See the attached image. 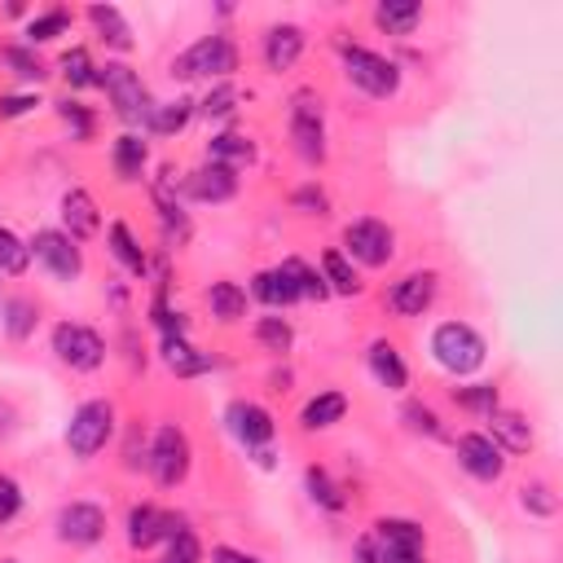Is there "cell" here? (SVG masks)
Segmentation results:
<instances>
[{"label": "cell", "instance_id": "cell-1", "mask_svg": "<svg viewBox=\"0 0 563 563\" xmlns=\"http://www.w3.org/2000/svg\"><path fill=\"white\" fill-rule=\"evenodd\" d=\"M97 88L106 92L110 114L123 123V132H136V128L145 132V119H150V110H154V97H150L141 70H132L123 57H106V62L97 66Z\"/></svg>", "mask_w": 563, "mask_h": 563}, {"label": "cell", "instance_id": "cell-2", "mask_svg": "<svg viewBox=\"0 0 563 563\" xmlns=\"http://www.w3.org/2000/svg\"><path fill=\"white\" fill-rule=\"evenodd\" d=\"M427 352H431V361H435L444 374H453V378H471V374H479L484 361H488V339H484L471 321L449 317V321H440V325L431 330Z\"/></svg>", "mask_w": 563, "mask_h": 563}, {"label": "cell", "instance_id": "cell-3", "mask_svg": "<svg viewBox=\"0 0 563 563\" xmlns=\"http://www.w3.org/2000/svg\"><path fill=\"white\" fill-rule=\"evenodd\" d=\"M334 53H339V66H343V79L356 88V92H365V97H374V101H391L396 92H400V66L387 57V53H374V48H365V44H356V40H334Z\"/></svg>", "mask_w": 563, "mask_h": 563}, {"label": "cell", "instance_id": "cell-4", "mask_svg": "<svg viewBox=\"0 0 563 563\" xmlns=\"http://www.w3.org/2000/svg\"><path fill=\"white\" fill-rule=\"evenodd\" d=\"M242 66V48L229 31H211V35H198L185 53L172 57V79H207V84H220V79H233V70Z\"/></svg>", "mask_w": 563, "mask_h": 563}, {"label": "cell", "instance_id": "cell-5", "mask_svg": "<svg viewBox=\"0 0 563 563\" xmlns=\"http://www.w3.org/2000/svg\"><path fill=\"white\" fill-rule=\"evenodd\" d=\"M119 431V409L114 400L106 396H92V400H79L66 418V431H62V444L75 462H92Z\"/></svg>", "mask_w": 563, "mask_h": 563}, {"label": "cell", "instance_id": "cell-6", "mask_svg": "<svg viewBox=\"0 0 563 563\" xmlns=\"http://www.w3.org/2000/svg\"><path fill=\"white\" fill-rule=\"evenodd\" d=\"M286 128H290V150L299 154V163L321 167L325 154H330V145H325V101H321V92L299 88V92L290 97Z\"/></svg>", "mask_w": 563, "mask_h": 563}, {"label": "cell", "instance_id": "cell-7", "mask_svg": "<svg viewBox=\"0 0 563 563\" xmlns=\"http://www.w3.org/2000/svg\"><path fill=\"white\" fill-rule=\"evenodd\" d=\"M356 268H387L396 260V229L378 216H356L343 224V246H339Z\"/></svg>", "mask_w": 563, "mask_h": 563}, {"label": "cell", "instance_id": "cell-8", "mask_svg": "<svg viewBox=\"0 0 563 563\" xmlns=\"http://www.w3.org/2000/svg\"><path fill=\"white\" fill-rule=\"evenodd\" d=\"M189 466H194V444H189L185 427H176V422L154 427L150 457H145V471L154 475V484L158 488H176V484L189 479Z\"/></svg>", "mask_w": 563, "mask_h": 563}, {"label": "cell", "instance_id": "cell-9", "mask_svg": "<svg viewBox=\"0 0 563 563\" xmlns=\"http://www.w3.org/2000/svg\"><path fill=\"white\" fill-rule=\"evenodd\" d=\"M48 347L75 374H97L106 365V339L84 321H57L48 334Z\"/></svg>", "mask_w": 563, "mask_h": 563}, {"label": "cell", "instance_id": "cell-10", "mask_svg": "<svg viewBox=\"0 0 563 563\" xmlns=\"http://www.w3.org/2000/svg\"><path fill=\"white\" fill-rule=\"evenodd\" d=\"M26 242H31V260H35L53 282H79V277H84V246H79L70 233H62L57 224L35 229Z\"/></svg>", "mask_w": 563, "mask_h": 563}, {"label": "cell", "instance_id": "cell-11", "mask_svg": "<svg viewBox=\"0 0 563 563\" xmlns=\"http://www.w3.org/2000/svg\"><path fill=\"white\" fill-rule=\"evenodd\" d=\"M53 532H57L62 545H70V550H88V545H97V541L106 537V506L84 501V497L62 501L57 515H53Z\"/></svg>", "mask_w": 563, "mask_h": 563}, {"label": "cell", "instance_id": "cell-12", "mask_svg": "<svg viewBox=\"0 0 563 563\" xmlns=\"http://www.w3.org/2000/svg\"><path fill=\"white\" fill-rule=\"evenodd\" d=\"M185 523V515L176 510H163L154 501H132L128 515H123V537H128V550L136 554H150L154 545H163L172 537V528Z\"/></svg>", "mask_w": 563, "mask_h": 563}, {"label": "cell", "instance_id": "cell-13", "mask_svg": "<svg viewBox=\"0 0 563 563\" xmlns=\"http://www.w3.org/2000/svg\"><path fill=\"white\" fill-rule=\"evenodd\" d=\"M453 457H457V466H462L471 479H479V484H497V479L506 475V466H510V457L493 444L488 431H462V435L453 440Z\"/></svg>", "mask_w": 563, "mask_h": 563}, {"label": "cell", "instance_id": "cell-14", "mask_svg": "<svg viewBox=\"0 0 563 563\" xmlns=\"http://www.w3.org/2000/svg\"><path fill=\"white\" fill-rule=\"evenodd\" d=\"M387 312L396 317H422L440 299V273L435 268H409L387 286Z\"/></svg>", "mask_w": 563, "mask_h": 563}, {"label": "cell", "instance_id": "cell-15", "mask_svg": "<svg viewBox=\"0 0 563 563\" xmlns=\"http://www.w3.org/2000/svg\"><path fill=\"white\" fill-rule=\"evenodd\" d=\"M224 427H229V435H233L246 453L268 449V444H273V435H277L273 413H268L260 400H246V396H238V400H229V405H224Z\"/></svg>", "mask_w": 563, "mask_h": 563}, {"label": "cell", "instance_id": "cell-16", "mask_svg": "<svg viewBox=\"0 0 563 563\" xmlns=\"http://www.w3.org/2000/svg\"><path fill=\"white\" fill-rule=\"evenodd\" d=\"M303 48H308V31H303L299 22H273V26H264V35H260V62H264L268 75L295 70L299 57H303Z\"/></svg>", "mask_w": 563, "mask_h": 563}, {"label": "cell", "instance_id": "cell-17", "mask_svg": "<svg viewBox=\"0 0 563 563\" xmlns=\"http://www.w3.org/2000/svg\"><path fill=\"white\" fill-rule=\"evenodd\" d=\"M154 211H158V229H163V251H180L185 242H189V233H194V224H189V216H185V207H180V198H176V180H172V167H163L158 172V180H154Z\"/></svg>", "mask_w": 563, "mask_h": 563}, {"label": "cell", "instance_id": "cell-18", "mask_svg": "<svg viewBox=\"0 0 563 563\" xmlns=\"http://www.w3.org/2000/svg\"><path fill=\"white\" fill-rule=\"evenodd\" d=\"M365 532H369V541H374L383 554H427V528H422L418 519L383 515V519H374Z\"/></svg>", "mask_w": 563, "mask_h": 563}, {"label": "cell", "instance_id": "cell-19", "mask_svg": "<svg viewBox=\"0 0 563 563\" xmlns=\"http://www.w3.org/2000/svg\"><path fill=\"white\" fill-rule=\"evenodd\" d=\"M180 189H185V198H194V202L220 207V202H233V198H238V172L216 167V163H198L194 172H185Z\"/></svg>", "mask_w": 563, "mask_h": 563}, {"label": "cell", "instance_id": "cell-20", "mask_svg": "<svg viewBox=\"0 0 563 563\" xmlns=\"http://www.w3.org/2000/svg\"><path fill=\"white\" fill-rule=\"evenodd\" d=\"M57 216H62V233H70L75 242H88V238H97L101 233V207H97V198L84 189V185H70L66 194H62V202H57Z\"/></svg>", "mask_w": 563, "mask_h": 563}, {"label": "cell", "instance_id": "cell-21", "mask_svg": "<svg viewBox=\"0 0 563 563\" xmlns=\"http://www.w3.org/2000/svg\"><path fill=\"white\" fill-rule=\"evenodd\" d=\"M255 158H260L255 136L251 132H238V128H224V132H216L202 145V163H216V167H229V172H246Z\"/></svg>", "mask_w": 563, "mask_h": 563}, {"label": "cell", "instance_id": "cell-22", "mask_svg": "<svg viewBox=\"0 0 563 563\" xmlns=\"http://www.w3.org/2000/svg\"><path fill=\"white\" fill-rule=\"evenodd\" d=\"M246 295H251L255 303H264L268 312H286V308L303 303V299H299V286H295V277H290V268H286V264L260 268V273L251 277V286H246Z\"/></svg>", "mask_w": 563, "mask_h": 563}, {"label": "cell", "instance_id": "cell-23", "mask_svg": "<svg viewBox=\"0 0 563 563\" xmlns=\"http://www.w3.org/2000/svg\"><path fill=\"white\" fill-rule=\"evenodd\" d=\"M106 251H110V260L128 273V277H150V251L141 246V238H136V229L128 224V220H110V229H106Z\"/></svg>", "mask_w": 563, "mask_h": 563}, {"label": "cell", "instance_id": "cell-24", "mask_svg": "<svg viewBox=\"0 0 563 563\" xmlns=\"http://www.w3.org/2000/svg\"><path fill=\"white\" fill-rule=\"evenodd\" d=\"M158 361H163L176 378H202V374L216 369V361H211L207 352H198V347L189 343V334H167V339H158Z\"/></svg>", "mask_w": 563, "mask_h": 563}, {"label": "cell", "instance_id": "cell-25", "mask_svg": "<svg viewBox=\"0 0 563 563\" xmlns=\"http://www.w3.org/2000/svg\"><path fill=\"white\" fill-rule=\"evenodd\" d=\"M365 365H369V378L378 387H387V391H405L409 387V365H405V356H400V347L391 339H374L365 347Z\"/></svg>", "mask_w": 563, "mask_h": 563}, {"label": "cell", "instance_id": "cell-26", "mask_svg": "<svg viewBox=\"0 0 563 563\" xmlns=\"http://www.w3.org/2000/svg\"><path fill=\"white\" fill-rule=\"evenodd\" d=\"M484 422H488L493 444H497L506 457H510V453H528V449L537 444L532 422H528V413H519V409H493Z\"/></svg>", "mask_w": 563, "mask_h": 563}, {"label": "cell", "instance_id": "cell-27", "mask_svg": "<svg viewBox=\"0 0 563 563\" xmlns=\"http://www.w3.org/2000/svg\"><path fill=\"white\" fill-rule=\"evenodd\" d=\"M110 167H114V176L123 185H136L145 176V167H150V141H145V132H119L110 141Z\"/></svg>", "mask_w": 563, "mask_h": 563}, {"label": "cell", "instance_id": "cell-28", "mask_svg": "<svg viewBox=\"0 0 563 563\" xmlns=\"http://www.w3.org/2000/svg\"><path fill=\"white\" fill-rule=\"evenodd\" d=\"M84 18H88V26L97 31V40L110 48V53H132V22L123 18V9L119 4H88L84 9Z\"/></svg>", "mask_w": 563, "mask_h": 563}, {"label": "cell", "instance_id": "cell-29", "mask_svg": "<svg viewBox=\"0 0 563 563\" xmlns=\"http://www.w3.org/2000/svg\"><path fill=\"white\" fill-rule=\"evenodd\" d=\"M347 418V391H339V387H321L317 396H308L303 400V409H299V427L312 435V431H330V427H339Z\"/></svg>", "mask_w": 563, "mask_h": 563}, {"label": "cell", "instance_id": "cell-30", "mask_svg": "<svg viewBox=\"0 0 563 563\" xmlns=\"http://www.w3.org/2000/svg\"><path fill=\"white\" fill-rule=\"evenodd\" d=\"M202 303L211 308V317H216L220 325H238V321H246L251 295H246V286H238V282H229V277H220V282H211V286L202 290Z\"/></svg>", "mask_w": 563, "mask_h": 563}, {"label": "cell", "instance_id": "cell-31", "mask_svg": "<svg viewBox=\"0 0 563 563\" xmlns=\"http://www.w3.org/2000/svg\"><path fill=\"white\" fill-rule=\"evenodd\" d=\"M422 4L418 0H378L374 4V13H369V22L383 31V35H396V40H405V35H413L418 26H422Z\"/></svg>", "mask_w": 563, "mask_h": 563}, {"label": "cell", "instance_id": "cell-32", "mask_svg": "<svg viewBox=\"0 0 563 563\" xmlns=\"http://www.w3.org/2000/svg\"><path fill=\"white\" fill-rule=\"evenodd\" d=\"M70 26H75V9H66V4H48V9H35V13H26V26H22V44H31V48H40V44H53L57 35H70Z\"/></svg>", "mask_w": 563, "mask_h": 563}, {"label": "cell", "instance_id": "cell-33", "mask_svg": "<svg viewBox=\"0 0 563 563\" xmlns=\"http://www.w3.org/2000/svg\"><path fill=\"white\" fill-rule=\"evenodd\" d=\"M0 70H4L9 79H18L22 88H40V84L48 79V66H44L40 53H35L31 44H22V40L0 44Z\"/></svg>", "mask_w": 563, "mask_h": 563}, {"label": "cell", "instance_id": "cell-34", "mask_svg": "<svg viewBox=\"0 0 563 563\" xmlns=\"http://www.w3.org/2000/svg\"><path fill=\"white\" fill-rule=\"evenodd\" d=\"M194 114H198V106H194V97H167V101H154V110H150V119H145V132L150 136H180L189 123H194Z\"/></svg>", "mask_w": 563, "mask_h": 563}, {"label": "cell", "instance_id": "cell-35", "mask_svg": "<svg viewBox=\"0 0 563 563\" xmlns=\"http://www.w3.org/2000/svg\"><path fill=\"white\" fill-rule=\"evenodd\" d=\"M303 493H308V501H312L317 510H330V515H343V510H347L343 484H339L321 462H308V466H303Z\"/></svg>", "mask_w": 563, "mask_h": 563}, {"label": "cell", "instance_id": "cell-36", "mask_svg": "<svg viewBox=\"0 0 563 563\" xmlns=\"http://www.w3.org/2000/svg\"><path fill=\"white\" fill-rule=\"evenodd\" d=\"M321 277H325V290L330 295H361L365 290V282H361V268L339 251V246H330V251H321Z\"/></svg>", "mask_w": 563, "mask_h": 563}, {"label": "cell", "instance_id": "cell-37", "mask_svg": "<svg viewBox=\"0 0 563 563\" xmlns=\"http://www.w3.org/2000/svg\"><path fill=\"white\" fill-rule=\"evenodd\" d=\"M35 325H40V303H35L31 295H9L4 308H0V330H4V339L26 343V339L35 334Z\"/></svg>", "mask_w": 563, "mask_h": 563}, {"label": "cell", "instance_id": "cell-38", "mask_svg": "<svg viewBox=\"0 0 563 563\" xmlns=\"http://www.w3.org/2000/svg\"><path fill=\"white\" fill-rule=\"evenodd\" d=\"M194 106H198V114H202V119L224 123V119H233V114H238V106H242V88H238V79L207 84V92H202V97H194Z\"/></svg>", "mask_w": 563, "mask_h": 563}, {"label": "cell", "instance_id": "cell-39", "mask_svg": "<svg viewBox=\"0 0 563 563\" xmlns=\"http://www.w3.org/2000/svg\"><path fill=\"white\" fill-rule=\"evenodd\" d=\"M57 75L66 79L70 92H88V88H97V62H92V53H88L84 44H70V48L57 57Z\"/></svg>", "mask_w": 563, "mask_h": 563}, {"label": "cell", "instance_id": "cell-40", "mask_svg": "<svg viewBox=\"0 0 563 563\" xmlns=\"http://www.w3.org/2000/svg\"><path fill=\"white\" fill-rule=\"evenodd\" d=\"M255 343L268 352V356H286L290 347H295V325H290V317H282V312H264V317H255Z\"/></svg>", "mask_w": 563, "mask_h": 563}, {"label": "cell", "instance_id": "cell-41", "mask_svg": "<svg viewBox=\"0 0 563 563\" xmlns=\"http://www.w3.org/2000/svg\"><path fill=\"white\" fill-rule=\"evenodd\" d=\"M57 119H62V128L70 132L75 145H88V141L97 136V114H92V106L79 101V97H62V101H57Z\"/></svg>", "mask_w": 563, "mask_h": 563}, {"label": "cell", "instance_id": "cell-42", "mask_svg": "<svg viewBox=\"0 0 563 563\" xmlns=\"http://www.w3.org/2000/svg\"><path fill=\"white\" fill-rule=\"evenodd\" d=\"M453 405L471 418H488L493 409H501V391L497 383H466V387H453Z\"/></svg>", "mask_w": 563, "mask_h": 563}, {"label": "cell", "instance_id": "cell-43", "mask_svg": "<svg viewBox=\"0 0 563 563\" xmlns=\"http://www.w3.org/2000/svg\"><path fill=\"white\" fill-rule=\"evenodd\" d=\"M26 268H31V242L18 229L0 224V277H22Z\"/></svg>", "mask_w": 563, "mask_h": 563}, {"label": "cell", "instance_id": "cell-44", "mask_svg": "<svg viewBox=\"0 0 563 563\" xmlns=\"http://www.w3.org/2000/svg\"><path fill=\"white\" fill-rule=\"evenodd\" d=\"M400 422L413 431V435H427V440H444V418L427 405V400H418V396H409L405 405H400Z\"/></svg>", "mask_w": 563, "mask_h": 563}, {"label": "cell", "instance_id": "cell-45", "mask_svg": "<svg viewBox=\"0 0 563 563\" xmlns=\"http://www.w3.org/2000/svg\"><path fill=\"white\" fill-rule=\"evenodd\" d=\"M282 264L290 268L295 286H299V299H308V303H325V299H330L325 277H321V268H317V264H308V260H299V255H286Z\"/></svg>", "mask_w": 563, "mask_h": 563}, {"label": "cell", "instance_id": "cell-46", "mask_svg": "<svg viewBox=\"0 0 563 563\" xmlns=\"http://www.w3.org/2000/svg\"><path fill=\"white\" fill-rule=\"evenodd\" d=\"M519 510L532 515V519H554V515H559V493H554V484L528 479V484L519 488Z\"/></svg>", "mask_w": 563, "mask_h": 563}, {"label": "cell", "instance_id": "cell-47", "mask_svg": "<svg viewBox=\"0 0 563 563\" xmlns=\"http://www.w3.org/2000/svg\"><path fill=\"white\" fill-rule=\"evenodd\" d=\"M167 550H163V559L158 563H202V541H198V532L189 528V519L185 523H176L172 528V537L163 541Z\"/></svg>", "mask_w": 563, "mask_h": 563}, {"label": "cell", "instance_id": "cell-48", "mask_svg": "<svg viewBox=\"0 0 563 563\" xmlns=\"http://www.w3.org/2000/svg\"><path fill=\"white\" fill-rule=\"evenodd\" d=\"M290 207L299 216H330V194L317 185V180H303L295 194H290Z\"/></svg>", "mask_w": 563, "mask_h": 563}, {"label": "cell", "instance_id": "cell-49", "mask_svg": "<svg viewBox=\"0 0 563 563\" xmlns=\"http://www.w3.org/2000/svg\"><path fill=\"white\" fill-rule=\"evenodd\" d=\"M22 506H26L22 484H18L9 471H0V528H9V523L22 515Z\"/></svg>", "mask_w": 563, "mask_h": 563}, {"label": "cell", "instance_id": "cell-50", "mask_svg": "<svg viewBox=\"0 0 563 563\" xmlns=\"http://www.w3.org/2000/svg\"><path fill=\"white\" fill-rule=\"evenodd\" d=\"M35 106H40V92H31V88H22V92H0V123L22 119V114H31Z\"/></svg>", "mask_w": 563, "mask_h": 563}, {"label": "cell", "instance_id": "cell-51", "mask_svg": "<svg viewBox=\"0 0 563 563\" xmlns=\"http://www.w3.org/2000/svg\"><path fill=\"white\" fill-rule=\"evenodd\" d=\"M145 457H150V444H145L141 427H132V431H128V449H123V466H128V471H141Z\"/></svg>", "mask_w": 563, "mask_h": 563}, {"label": "cell", "instance_id": "cell-52", "mask_svg": "<svg viewBox=\"0 0 563 563\" xmlns=\"http://www.w3.org/2000/svg\"><path fill=\"white\" fill-rule=\"evenodd\" d=\"M211 563H264V559L255 550H242V545L220 541V545H211Z\"/></svg>", "mask_w": 563, "mask_h": 563}, {"label": "cell", "instance_id": "cell-53", "mask_svg": "<svg viewBox=\"0 0 563 563\" xmlns=\"http://www.w3.org/2000/svg\"><path fill=\"white\" fill-rule=\"evenodd\" d=\"M13 422H18V409H13L9 400H0V440L13 435Z\"/></svg>", "mask_w": 563, "mask_h": 563}, {"label": "cell", "instance_id": "cell-54", "mask_svg": "<svg viewBox=\"0 0 563 563\" xmlns=\"http://www.w3.org/2000/svg\"><path fill=\"white\" fill-rule=\"evenodd\" d=\"M0 563H18V559H13V554H4V559H0Z\"/></svg>", "mask_w": 563, "mask_h": 563}, {"label": "cell", "instance_id": "cell-55", "mask_svg": "<svg viewBox=\"0 0 563 563\" xmlns=\"http://www.w3.org/2000/svg\"><path fill=\"white\" fill-rule=\"evenodd\" d=\"M0 308H4V295H0Z\"/></svg>", "mask_w": 563, "mask_h": 563}]
</instances>
